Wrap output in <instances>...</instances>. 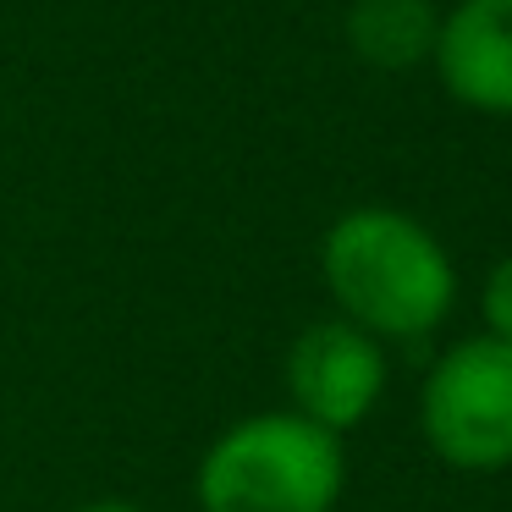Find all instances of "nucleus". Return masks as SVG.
<instances>
[{
  "label": "nucleus",
  "instance_id": "nucleus-1",
  "mask_svg": "<svg viewBox=\"0 0 512 512\" xmlns=\"http://www.w3.org/2000/svg\"><path fill=\"white\" fill-rule=\"evenodd\" d=\"M320 281L336 314L375 342H419L457 303V265L446 243L391 204H358L325 226Z\"/></svg>",
  "mask_w": 512,
  "mask_h": 512
},
{
  "label": "nucleus",
  "instance_id": "nucleus-2",
  "mask_svg": "<svg viewBox=\"0 0 512 512\" xmlns=\"http://www.w3.org/2000/svg\"><path fill=\"white\" fill-rule=\"evenodd\" d=\"M347 485L342 435L292 408L232 419L193 468L199 512H336Z\"/></svg>",
  "mask_w": 512,
  "mask_h": 512
},
{
  "label": "nucleus",
  "instance_id": "nucleus-3",
  "mask_svg": "<svg viewBox=\"0 0 512 512\" xmlns=\"http://www.w3.org/2000/svg\"><path fill=\"white\" fill-rule=\"evenodd\" d=\"M419 435L457 474L512 468V342L463 336L419 386Z\"/></svg>",
  "mask_w": 512,
  "mask_h": 512
},
{
  "label": "nucleus",
  "instance_id": "nucleus-4",
  "mask_svg": "<svg viewBox=\"0 0 512 512\" xmlns=\"http://www.w3.org/2000/svg\"><path fill=\"white\" fill-rule=\"evenodd\" d=\"M281 380H287L292 413L331 435H347L386 397V342H375L342 314L314 320L292 336Z\"/></svg>",
  "mask_w": 512,
  "mask_h": 512
},
{
  "label": "nucleus",
  "instance_id": "nucleus-5",
  "mask_svg": "<svg viewBox=\"0 0 512 512\" xmlns=\"http://www.w3.org/2000/svg\"><path fill=\"white\" fill-rule=\"evenodd\" d=\"M435 78L479 116H512V0H457L441 12Z\"/></svg>",
  "mask_w": 512,
  "mask_h": 512
},
{
  "label": "nucleus",
  "instance_id": "nucleus-6",
  "mask_svg": "<svg viewBox=\"0 0 512 512\" xmlns=\"http://www.w3.org/2000/svg\"><path fill=\"white\" fill-rule=\"evenodd\" d=\"M441 12L435 0H353L347 6V50L364 67L408 72L435 56Z\"/></svg>",
  "mask_w": 512,
  "mask_h": 512
},
{
  "label": "nucleus",
  "instance_id": "nucleus-7",
  "mask_svg": "<svg viewBox=\"0 0 512 512\" xmlns=\"http://www.w3.org/2000/svg\"><path fill=\"white\" fill-rule=\"evenodd\" d=\"M479 314H485V336L512 342V254H501L490 265L485 287H479Z\"/></svg>",
  "mask_w": 512,
  "mask_h": 512
},
{
  "label": "nucleus",
  "instance_id": "nucleus-8",
  "mask_svg": "<svg viewBox=\"0 0 512 512\" xmlns=\"http://www.w3.org/2000/svg\"><path fill=\"white\" fill-rule=\"evenodd\" d=\"M72 512H144L138 501H122V496H105V501H83V507H72Z\"/></svg>",
  "mask_w": 512,
  "mask_h": 512
}]
</instances>
